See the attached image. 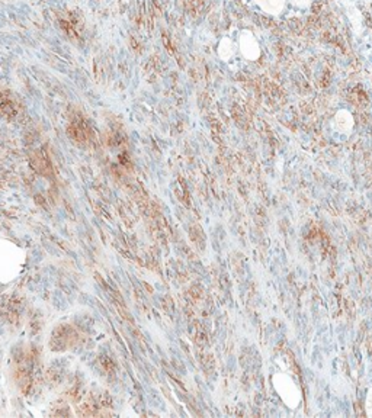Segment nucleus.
Returning <instances> with one entry per match:
<instances>
[{
    "instance_id": "f257e3e1",
    "label": "nucleus",
    "mask_w": 372,
    "mask_h": 418,
    "mask_svg": "<svg viewBox=\"0 0 372 418\" xmlns=\"http://www.w3.org/2000/svg\"><path fill=\"white\" fill-rule=\"evenodd\" d=\"M272 386L279 395L282 402L291 409H297L300 407L302 395L297 382L285 372H276L272 375Z\"/></svg>"
},
{
    "instance_id": "f03ea898",
    "label": "nucleus",
    "mask_w": 372,
    "mask_h": 418,
    "mask_svg": "<svg viewBox=\"0 0 372 418\" xmlns=\"http://www.w3.org/2000/svg\"><path fill=\"white\" fill-rule=\"evenodd\" d=\"M238 48H240V53L242 55L250 60V61H256L259 57H260V45L257 42L256 36L250 32V31H242L240 36H238Z\"/></svg>"
},
{
    "instance_id": "7ed1b4c3",
    "label": "nucleus",
    "mask_w": 372,
    "mask_h": 418,
    "mask_svg": "<svg viewBox=\"0 0 372 418\" xmlns=\"http://www.w3.org/2000/svg\"><path fill=\"white\" fill-rule=\"evenodd\" d=\"M335 126L342 134H349L354 131L355 128V118L354 115L347 111V109H340L337 111L335 115Z\"/></svg>"
},
{
    "instance_id": "20e7f679",
    "label": "nucleus",
    "mask_w": 372,
    "mask_h": 418,
    "mask_svg": "<svg viewBox=\"0 0 372 418\" xmlns=\"http://www.w3.org/2000/svg\"><path fill=\"white\" fill-rule=\"evenodd\" d=\"M253 2L259 6V9H262L268 15H279L285 8V0H253Z\"/></svg>"
},
{
    "instance_id": "39448f33",
    "label": "nucleus",
    "mask_w": 372,
    "mask_h": 418,
    "mask_svg": "<svg viewBox=\"0 0 372 418\" xmlns=\"http://www.w3.org/2000/svg\"><path fill=\"white\" fill-rule=\"evenodd\" d=\"M217 53L218 57H220L223 61H228L230 58H233V55L236 53V47H234L233 41H231L230 38L224 36V38L220 41V44H218Z\"/></svg>"
},
{
    "instance_id": "423d86ee",
    "label": "nucleus",
    "mask_w": 372,
    "mask_h": 418,
    "mask_svg": "<svg viewBox=\"0 0 372 418\" xmlns=\"http://www.w3.org/2000/svg\"><path fill=\"white\" fill-rule=\"evenodd\" d=\"M365 414L366 417L372 418V388L366 393V398H365Z\"/></svg>"
},
{
    "instance_id": "0eeeda50",
    "label": "nucleus",
    "mask_w": 372,
    "mask_h": 418,
    "mask_svg": "<svg viewBox=\"0 0 372 418\" xmlns=\"http://www.w3.org/2000/svg\"><path fill=\"white\" fill-rule=\"evenodd\" d=\"M292 2L300 9H309L310 5H311V0H292Z\"/></svg>"
}]
</instances>
